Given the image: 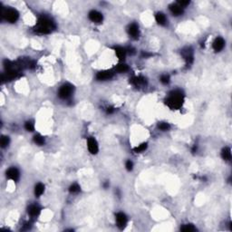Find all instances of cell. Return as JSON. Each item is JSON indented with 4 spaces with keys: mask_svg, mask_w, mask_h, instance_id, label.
Instances as JSON below:
<instances>
[{
    "mask_svg": "<svg viewBox=\"0 0 232 232\" xmlns=\"http://www.w3.org/2000/svg\"><path fill=\"white\" fill-rule=\"evenodd\" d=\"M166 104L172 110L181 108L183 104V95L181 91H173L166 100Z\"/></svg>",
    "mask_w": 232,
    "mask_h": 232,
    "instance_id": "cell-1",
    "label": "cell"
},
{
    "mask_svg": "<svg viewBox=\"0 0 232 232\" xmlns=\"http://www.w3.org/2000/svg\"><path fill=\"white\" fill-rule=\"evenodd\" d=\"M54 28V22L46 16H42L38 20L37 25L36 27V31L40 33V34H48Z\"/></svg>",
    "mask_w": 232,
    "mask_h": 232,
    "instance_id": "cell-2",
    "label": "cell"
},
{
    "mask_svg": "<svg viewBox=\"0 0 232 232\" xmlns=\"http://www.w3.org/2000/svg\"><path fill=\"white\" fill-rule=\"evenodd\" d=\"M2 16L7 21L10 22V23H15L19 17V14L14 8H7V9L2 11Z\"/></svg>",
    "mask_w": 232,
    "mask_h": 232,
    "instance_id": "cell-3",
    "label": "cell"
},
{
    "mask_svg": "<svg viewBox=\"0 0 232 232\" xmlns=\"http://www.w3.org/2000/svg\"><path fill=\"white\" fill-rule=\"evenodd\" d=\"M74 91V87L69 84H64L63 85L61 86L58 92V95L62 99H67L68 97L71 96L72 93Z\"/></svg>",
    "mask_w": 232,
    "mask_h": 232,
    "instance_id": "cell-4",
    "label": "cell"
},
{
    "mask_svg": "<svg viewBox=\"0 0 232 232\" xmlns=\"http://www.w3.org/2000/svg\"><path fill=\"white\" fill-rule=\"evenodd\" d=\"M87 147H88V150L89 151L92 153V154H96L98 152V143H97V141L93 138V137H90L87 141Z\"/></svg>",
    "mask_w": 232,
    "mask_h": 232,
    "instance_id": "cell-5",
    "label": "cell"
},
{
    "mask_svg": "<svg viewBox=\"0 0 232 232\" xmlns=\"http://www.w3.org/2000/svg\"><path fill=\"white\" fill-rule=\"evenodd\" d=\"M89 19L93 23H101L104 19V16L100 12L93 10L89 13Z\"/></svg>",
    "mask_w": 232,
    "mask_h": 232,
    "instance_id": "cell-6",
    "label": "cell"
},
{
    "mask_svg": "<svg viewBox=\"0 0 232 232\" xmlns=\"http://www.w3.org/2000/svg\"><path fill=\"white\" fill-rule=\"evenodd\" d=\"M127 221H128V219H127V217L124 213L119 212V213L116 214V222H117V225H118L119 228H123L126 226Z\"/></svg>",
    "mask_w": 232,
    "mask_h": 232,
    "instance_id": "cell-7",
    "label": "cell"
},
{
    "mask_svg": "<svg viewBox=\"0 0 232 232\" xmlns=\"http://www.w3.org/2000/svg\"><path fill=\"white\" fill-rule=\"evenodd\" d=\"M128 32H129V35L134 39H137L139 37L140 35V31H139V26L136 24H131L130 25L129 28H128Z\"/></svg>",
    "mask_w": 232,
    "mask_h": 232,
    "instance_id": "cell-8",
    "label": "cell"
},
{
    "mask_svg": "<svg viewBox=\"0 0 232 232\" xmlns=\"http://www.w3.org/2000/svg\"><path fill=\"white\" fill-rule=\"evenodd\" d=\"M113 76V73L112 71L105 70V71H100V72H99L97 74V75H96V78L99 81H105V80L111 79Z\"/></svg>",
    "mask_w": 232,
    "mask_h": 232,
    "instance_id": "cell-9",
    "label": "cell"
},
{
    "mask_svg": "<svg viewBox=\"0 0 232 232\" xmlns=\"http://www.w3.org/2000/svg\"><path fill=\"white\" fill-rule=\"evenodd\" d=\"M19 176H20L19 171H18L16 168H15V167L10 168V169H8V171H7V177L9 180H12V181H18Z\"/></svg>",
    "mask_w": 232,
    "mask_h": 232,
    "instance_id": "cell-10",
    "label": "cell"
},
{
    "mask_svg": "<svg viewBox=\"0 0 232 232\" xmlns=\"http://www.w3.org/2000/svg\"><path fill=\"white\" fill-rule=\"evenodd\" d=\"M224 46H225V41L222 37H218L213 42V49L216 52L221 51L224 48Z\"/></svg>",
    "mask_w": 232,
    "mask_h": 232,
    "instance_id": "cell-11",
    "label": "cell"
},
{
    "mask_svg": "<svg viewBox=\"0 0 232 232\" xmlns=\"http://www.w3.org/2000/svg\"><path fill=\"white\" fill-rule=\"evenodd\" d=\"M170 10L173 14V16H180L183 13V7H181L178 3L171 5L170 6Z\"/></svg>",
    "mask_w": 232,
    "mask_h": 232,
    "instance_id": "cell-12",
    "label": "cell"
},
{
    "mask_svg": "<svg viewBox=\"0 0 232 232\" xmlns=\"http://www.w3.org/2000/svg\"><path fill=\"white\" fill-rule=\"evenodd\" d=\"M131 83L132 84H134L135 86H140V85H144L146 84V79L142 76H137L134 77L131 79Z\"/></svg>",
    "mask_w": 232,
    "mask_h": 232,
    "instance_id": "cell-13",
    "label": "cell"
},
{
    "mask_svg": "<svg viewBox=\"0 0 232 232\" xmlns=\"http://www.w3.org/2000/svg\"><path fill=\"white\" fill-rule=\"evenodd\" d=\"M28 213L32 217H36L40 213V208L37 205H31L28 208Z\"/></svg>",
    "mask_w": 232,
    "mask_h": 232,
    "instance_id": "cell-14",
    "label": "cell"
},
{
    "mask_svg": "<svg viewBox=\"0 0 232 232\" xmlns=\"http://www.w3.org/2000/svg\"><path fill=\"white\" fill-rule=\"evenodd\" d=\"M155 19L157 21V23L160 25H165L167 23V19H166V16H165L164 14L162 13H158L155 16Z\"/></svg>",
    "mask_w": 232,
    "mask_h": 232,
    "instance_id": "cell-15",
    "label": "cell"
},
{
    "mask_svg": "<svg viewBox=\"0 0 232 232\" xmlns=\"http://www.w3.org/2000/svg\"><path fill=\"white\" fill-rule=\"evenodd\" d=\"M126 53H127L126 49H124V48H122V47L118 46V47L115 48V54H116L117 57H118L120 60H123V59L125 58Z\"/></svg>",
    "mask_w": 232,
    "mask_h": 232,
    "instance_id": "cell-16",
    "label": "cell"
},
{
    "mask_svg": "<svg viewBox=\"0 0 232 232\" xmlns=\"http://www.w3.org/2000/svg\"><path fill=\"white\" fill-rule=\"evenodd\" d=\"M182 54H183L184 59L187 61V63H192V61H193V54H192V51L190 49H187L186 51H183Z\"/></svg>",
    "mask_w": 232,
    "mask_h": 232,
    "instance_id": "cell-17",
    "label": "cell"
},
{
    "mask_svg": "<svg viewBox=\"0 0 232 232\" xmlns=\"http://www.w3.org/2000/svg\"><path fill=\"white\" fill-rule=\"evenodd\" d=\"M45 191V186L42 183H38L37 184L36 188H35V194L37 197H40Z\"/></svg>",
    "mask_w": 232,
    "mask_h": 232,
    "instance_id": "cell-18",
    "label": "cell"
},
{
    "mask_svg": "<svg viewBox=\"0 0 232 232\" xmlns=\"http://www.w3.org/2000/svg\"><path fill=\"white\" fill-rule=\"evenodd\" d=\"M221 155H222V158L225 160H231V151H230V149L229 148L223 149Z\"/></svg>",
    "mask_w": 232,
    "mask_h": 232,
    "instance_id": "cell-19",
    "label": "cell"
},
{
    "mask_svg": "<svg viewBox=\"0 0 232 232\" xmlns=\"http://www.w3.org/2000/svg\"><path fill=\"white\" fill-rule=\"evenodd\" d=\"M115 70L118 73H125L128 71V65L124 64V63H121L119 65H117V67L115 68Z\"/></svg>",
    "mask_w": 232,
    "mask_h": 232,
    "instance_id": "cell-20",
    "label": "cell"
},
{
    "mask_svg": "<svg viewBox=\"0 0 232 232\" xmlns=\"http://www.w3.org/2000/svg\"><path fill=\"white\" fill-rule=\"evenodd\" d=\"M34 142H35L37 145L41 146V145H43V144L45 143V139H44L43 136L37 134V135H36V136L34 137Z\"/></svg>",
    "mask_w": 232,
    "mask_h": 232,
    "instance_id": "cell-21",
    "label": "cell"
},
{
    "mask_svg": "<svg viewBox=\"0 0 232 232\" xmlns=\"http://www.w3.org/2000/svg\"><path fill=\"white\" fill-rule=\"evenodd\" d=\"M181 229L182 231H186V232H190V231H195L196 230V228L193 226V225H190V224H188V225H184L181 228Z\"/></svg>",
    "mask_w": 232,
    "mask_h": 232,
    "instance_id": "cell-22",
    "label": "cell"
},
{
    "mask_svg": "<svg viewBox=\"0 0 232 232\" xmlns=\"http://www.w3.org/2000/svg\"><path fill=\"white\" fill-rule=\"evenodd\" d=\"M69 191H70L71 193H77V192L80 191V186H79L78 184L75 183V184L71 185V187H70V189H69Z\"/></svg>",
    "mask_w": 232,
    "mask_h": 232,
    "instance_id": "cell-23",
    "label": "cell"
},
{
    "mask_svg": "<svg viewBox=\"0 0 232 232\" xmlns=\"http://www.w3.org/2000/svg\"><path fill=\"white\" fill-rule=\"evenodd\" d=\"M25 128L26 129V131H33L35 130V125H34V123H33L32 122H25Z\"/></svg>",
    "mask_w": 232,
    "mask_h": 232,
    "instance_id": "cell-24",
    "label": "cell"
},
{
    "mask_svg": "<svg viewBox=\"0 0 232 232\" xmlns=\"http://www.w3.org/2000/svg\"><path fill=\"white\" fill-rule=\"evenodd\" d=\"M159 129H160L161 131H168L170 129V124L167 123V122H160L159 125H158Z\"/></svg>",
    "mask_w": 232,
    "mask_h": 232,
    "instance_id": "cell-25",
    "label": "cell"
},
{
    "mask_svg": "<svg viewBox=\"0 0 232 232\" xmlns=\"http://www.w3.org/2000/svg\"><path fill=\"white\" fill-rule=\"evenodd\" d=\"M9 144V138L7 136H2L1 138V147L5 148Z\"/></svg>",
    "mask_w": 232,
    "mask_h": 232,
    "instance_id": "cell-26",
    "label": "cell"
},
{
    "mask_svg": "<svg viewBox=\"0 0 232 232\" xmlns=\"http://www.w3.org/2000/svg\"><path fill=\"white\" fill-rule=\"evenodd\" d=\"M146 148H147V143H142L141 145H139L138 147H136L135 149H134V151H135V152H142V151H144L145 150H146Z\"/></svg>",
    "mask_w": 232,
    "mask_h": 232,
    "instance_id": "cell-27",
    "label": "cell"
},
{
    "mask_svg": "<svg viewBox=\"0 0 232 232\" xmlns=\"http://www.w3.org/2000/svg\"><path fill=\"white\" fill-rule=\"evenodd\" d=\"M160 82H161L162 84H169V82H170V76L167 75H162V76L160 77Z\"/></svg>",
    "mask_w": 232,
    "mask_h": 232,
    "instance_id": "cell-28",
    "label": "cell"
},
{
    "mask_svg": "<svg viewBox=\"0 0 232 232\" xmlns=\"http://www.w3.org/2000/svg\"><path fill=\"white\" fill-rule=\"evenodd\" d=\"M125 167L128 171H131L132 170V167H134V163H132L131 160H127L126 161V164H125Z\"/></svg>",
    "mask_w": 232,
    "mask_h": 232,
    "instance_id": "cell-29",
    "label": "cell"
},
{
    "mask_svg": "<svg viewBox=\"0 0 232 232\" xmlns=\"http://www.w3.org/2000/svg\"><path fill=\"white\" fill-rule=\"evenodd\" d=\"M178 4H179L181 7H186V6L189 5V1H179Z\"/></svg>",
    "mask_w": 232,
    "mask_h": 232,
    "instance_id": "cell-30",
    "label": "cell"
},
{
    "mask_svg": "<svg viewBox=\"0 0 232 232\" xmlns=\"http://www.w3.org/2000/svg\"><path fill=\"white\" fill-rule=\"evenodd\" d=\"M113 112H114V109L113 107H108L107 108V113H113Z\"/></svg>",
    "mask_w": 232,
    "mask_h": 232,
    "instance_id": "cell-31",
    "label": "cell"
}]
</instances>
